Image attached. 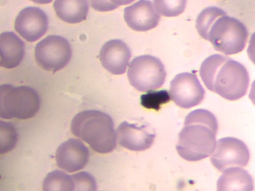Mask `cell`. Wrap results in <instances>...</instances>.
<instances>
[{"mask_svg": "<svg viewBox=\"0 0 255 191\" xmlns=\"http://www.w3.org/2000/svg\"><path fill=\"white\" fill-rule=\"evenodd\" d=\"M118 143L132 151H141L152 145L156 136L153 129L146 125L138 126L127 121L121 123L116 130Z\"/></svg>", "mask_w": 255, "mask_h": 191, "instance_id": "8fae6325", "label": "cell"}, {"mask_svg": "<svg viewBox=\"0 0 255 191\" xmlns=\"http://www.w3.org/2000/svg\"><path fill=\"white\" fill-rule=\"evenodd\" d=\"M71 129L74 135L98 153H110L116 147L114 123L111 117L104 112L95 110L79 112L73 118Z\"/></svg>", "mask_w": 255, "mask_h": 191, "instance_id": "7a4b0ae2", "label": "cell"}, {"mask_svg": "<svg viewBox=\"0 0 255 191\" xmlns=\"http://www.w3.org/2000/svg\"><path fill=\"white\" fill-rule=\"evenodd\" d=\"M25 54V44L14 33L0 35V66L12 69L18 66Z\"/></svg>", "mask_w": 255, "mask_h": 191, "instance_id": "9a60e30c", "label": "cell"}, {"mask_svg": "<svg viewBox=\"0 0 255 191\" xmlns=\"http://www.w3.org/2000/svg\"><path fill=\"white\" fill-rule=\"evenodd\" d=\"M53 7L57 16L70 24L86 20L89 11L87 0H55Z\"/></svg>", "mask_w": 255, "mask_h": 191, "instance_id": "e0dca14e", "label": "cell"}, {"mask_svg": "<svg viewBox=\"0 0 255 191\" xmlns=\"http://www.w3.org/2000/svg\"><path fill=\"white\" fill-rule=\"evenodd\" d=\"M40 106L37 92L27 86H0V117L27 119L34 116Z\"/></svg>", "mask_w": 255, "mask_h": 191, "instance_id": "3957f363", "label": "cell"}, {"mask_svg": "<svg viewBox=\"0 0 255 191\" xmlns=\"http://www.w3.org/2000/svg\"><path fill=\"white\" fill-rule=\"evenodd\" d=\"M124 18L131 29L137 31H146L155 28L158 24L160 15L151 1L140 0L125 8Z\"/></svg>", "mask_w": 255, "mask_h": 191, "instance_id": "7c38bea8", "label": "cell"}, {"mask_svg": "<svg viewBox=\"0 0 255 191\" xmlns=\"http://www.w3.org/2000/svg\"><path fill=\"white\" fill-rule=\"evenodd\" d=\"M249 80L245 67L229 58L218 69L210 91L227 100H237L246 94Z\"/></svg>", "mask_w": 255, "mask_h": 191, "instance_id": "5b68a950", "label": "cell"}, {"mask_svg": "<svg viewBox=\"0 0 255 191\" xmlns=\"http://www.w3.org/2000/svg\"><path fill=\"white\" fill-rule=\"evenodd\" d=\"M35 56L37 62L42 68L55 73L69 63L72 56V49L69 42L64 37L49 35L37 44Z\"/></svg>", "mask_w": 255, "mask_h": 191, "instance_id": "52a82bcc", "label": "cell"}, {"mask_svg": "<svg viewBox=\"0 0 255 191\" xmlns=\"http://www.w3.org/2000/svg\"><path fill=\"white\" fill-rule=\"evenodd\" d=\"M229 58L226 56L215 54L209 56L202 62L200 69V75L209 90L218 69Z\"/></svg>", "mask_w": 255, "mask_h": 191, "instance_id": "d6986e66", "label": "cell"}, {"mask_svg": "<svg viewBox=\"0 0 255 191\" xmlns=\"http://www.w3.org/2000/svg\"><path fill=\"white\" fill-rule=\"evenodd\" d=\"M74 191H96L97 184L94 178L89 173L80 172L72 175Z\"/></svg>", "mask_w": 255, "mask_h": 191, "instance_id": "cb8c5ba5", "label": "cell"}, {"mask_svg": "<svg viewBox=\"0 0 255 191\" xmlns=\"http://www.w3.org/2000/svg\"><path fill=\"white\" fill-rule=\"evenodd\" d=\"M225 15L226 13L223 10L216 7H209L204 9L196 20V27L200 35L207 40L208 32L214 22Z\"/></svg>", "mask_w": 255, "mask_h": 191, "instance_id": "ffe728a7", "label": "cell"}, {"mask_svg": "<svg viewBox=\"0 0 255 191\" xmlns=\"http://www.w3.org/2000/svg\"><path fill=\"white\" fill-rule=\"evenodd\" d=\"M128 77L136 89L147 92L161 87L165 82L166 72L163 64L158 58L144 55L132 60Z\"/></svg>", "mask_w": 255, "mask_h": 191, "instance_id": "8992f818", "label": "cell"}, {"mask_svg": "<svg viewBox=\"0 0 255 191\" xmlns=\"http://www.w3.org/2000/svg\"><path fill=\"white\" fill-rule=\"evenodd\" d=\"M131 57L129 48L119 39L111 40L105 43L99 55L104 68L115 75L125 72Z\"/></svg>", "mask_w": 255, "mask_h": 191, "instance_id": "5bb4252c", "label": "cell"}, {"mask_svg": "<svg viewBox=\"0 0 255 191\" xmlns=\"http://www.w3.org/2000/svg\"><path fill=\"white\" fill-rule=\"evenodd\" d=\"M187 0H153L156 11L165 17L177 16L184 11Z\"/></svg>", "mask_w": 255, "mask_h": 191, "instance_id": "7402d4cb", "label": "cell"}, {"mask_svg": "<svg viewBox=\"0 0 255 191\" xmlns=\"http://www.w3.org/2000/svg\"><path fill=\"white\" fill-rule=\"evenodd\" d=\"M248 31L239 20L226 15L219 17L211 26L207 40L214 49L226 55L242 51L245 47Z\"/></svg>", "mask_w": 255, "mask_h": 191, "instance_id": "277c9868", "label": "cell"}, {"mask_svg": "<svg viewBox=\"0 0 255 191\" xmlns=\"http://www.w3.org/2000/svg\"><path fill=\"white\" fill-rule=\"evenodd\" d=\"M170 100V95L166 90L149 91L140 97V102L142 106L156 111L161 108L162 105L169 102Z\"/></svg>", "mask_w": 255, "mask_h": 191, "instance_id": "603a6c76", "label": "cell"}, {"mask_svg": "<svg viewBox=\"0 0 255 191\" xmlns=\"http://www.w3.org/2000/svg\"><path fill=\"white\" fill-rule=\"evenodd\" d=\"M14 27L25 40L34 42L46 33L48 27V16L38 7H27L19 13Z\"/></svg>", "mask_w": 255, "mask_h": 191, "instance_id": "30bf717a", "label": "cell"}, {"mask_svg": "<svg viewBox=\"0 0 255 191\" xmlns=\"http://www.w3.org/2000/svg\"><path fill=\"white\" fill-rule=\"evenodd\" d=\"M210 160L219 171L233 167L246 166L250 159V152L244 142L234 137L220 139L216 143Z\"/></svg>", "mask_w": 255, "mask_h": 191, "instance_id": "ba28073f", "label": "cell"}, {"mask_svg": "<svg viewBox=\"0 0 255 191\" xmlns=\"http://www.w3.org/2000/svg\"><path fill=\"white\" fill-rule=\"evenodd\" d=\"M31 1L40 4H46L51 3L53 0H29Z\"/></svg>", "mask_w": 255, "mask_h": 191, "instance_id": "4316f807", "label": "cell"}, {"mask_svg": "<svg viewBox=\"0 0 255 191\" xmlns=\"http://www.w3.org/2000/svg\"><path fill=\"white\" fill-rule=\"evenodd\" d=\"M44 191H72L75 185L72 175L55 170L49 173L44 179L43 184Z\"/></svg>", "mask_w": 255, "mask_h": 191, "instance_id": "ac0fdd59", "label": "cell"}, {"mask_svg": "<svg viewBox=\"0 0 255 191\" xmlns=\"http://www.w3.org/2000/svg\"><path fill=\"white\" fill-rule=\"evenodd\" d=\"M18 141V133L11 122L0 120V154L12 150Z\"/></svg>", "mask_w": 255, "mask_h": 191, "instance_id": "44dd1931", "label": "cell"}, {"mask_svg": "<svg viewBox=\"0 0 255 191\" xmlns=\"http://www.w3.org/2000/svg\"><path fill=\"white\" fill-rule=\"evenodd\" d=\"M217 181L218 191H251L254 189L252 176L239 167L225 169Z\"/></svg>", "mask_w": 255, "mask_h": 191, "instance_id": "2e32d148", "label": "cell"}, {"mask_svg": "<svg viewBox=\"0 0 255 191\" xmlns=\"http://www.w3.org/2000/svg\"><path fill=\"white\" fill-rule=\"evenodd\" d=\"M113 4L119 6L130 4L135 0H110Z\"/></svg>", "mask_w": 255, "mask_h": 191, "instance_id": "484cf974", "label": "cell"}, {"mask_svg": "<svg viewBox=\"0 0 255 191\" xmlns=\"http://www.w3.org/2000/svg\"><path fill=\"white\" fill-rule=\"evenodd\" d=\"M89 156L87 147L81 141L72 138L60 145L55 157L60 168L72 173L83 169L88 161Z\"/></svg>", "mask_w": 255, "mask_h": 191, "instance_id": "4fadbf2b", "label": "cell"}, {"mask_svg": "<svg viewBox=\"0 0 255 191\" xmlns=\"http://www.w3.org/2000/svg\"><path fill=\"white\" fill-rule=\"evenodd\" d=\"M205 93L196 75L193 73H179L170 82V98L183 108L199 104L204 99Z\"/></svg>", "mask_w": 255, "mask_h": 191, "instance_id": "9c48e42d", "label": "cell"}, {"mask_svg": "<svg viewBox=\"0 0 255 191\" xmlns=\"http://www.w3.org/2000/svg\"><path fill=\"white\" fill-rule=\"evenodd\" d=\"M89 1L94 9L100 12L112 11L119 7L110 0H89Z\"/></svg>", "mask_w": 255, "mask_h": 191, "instance_id": "d4e9b609", "label": "cell"}, {"mask_svg": "<svg viewBox=\"0 0 255 191\" xmlns=\"http://www.w3.org/2000/svg\"><path fill=\"white\" fill-rule=\"evenodd\" d=\"M218 128L217 119L209 111L198 109L190 112L178 135V154L189 161L209 157L215 148Z\"/></svg>", "mask_w": 255, "mask_h": 191, "instance_id": "6da1fadb", "label": "cell"}]
</instances>
